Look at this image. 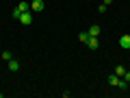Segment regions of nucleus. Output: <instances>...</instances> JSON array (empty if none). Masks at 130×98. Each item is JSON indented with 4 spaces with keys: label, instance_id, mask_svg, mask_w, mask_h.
I'll use <instances>...</instances> for the list:
<instances>
[{
    "label": "nucleus",
    "instance_id": "6",
    "mask_svg": "<svg viewBox=\"0 0 130 98\" xmlns=\"http://www.w3.org/2000/svg\"><path fill=\"white\" fill-rule=\"evenodd\" d=\"M119 76H117V74H111V76H108V85H113V87H117V85H119Z\"/></svg>",
    "mask_w": 130,
    "mask_h": 98
},
{
    "label": "nucleus",
    "instance_id": "7",
    "mask_svg": "<svg viewBox=\"0 0 130 98\" xmlns=\"http://www.w3.org/2000/svg\"><path fill=\"white\" fill-rule=\"evenodd\" d=\"M7 63H9V70H11V72H18V70H20V63H18V61H15V59L7 61Z\"/></svg>",
    "mask_w": 130,
    "mask_h": 98
},
{
    "label": "nucleus",
    "instance_id": "8",
    "mask_svg": "<svg viewBox=\"0 0 130 98\" xmlns=\"http://www.w3.org/2000/svg\"><path fill=\"white\" fill-rule=\"evenodd\" d=\"M89 37H91V35H89V31H80V35H78V39H80L83 44H87Z\"/></svg>",
    "mask_w": 130,
    "mask_h": 98
},
{
    "label": "nucleus",
    "instance_id": "14",
    "mask_svg": "<svg viewBox=\"0 0 130 98\" xmlns=\"http://www.w3.org/2000/svg\"><path fill=\"white\" fill-rule=\"evenodd\" d=\"M98 11H100V13H104V11H106V5H104V2H102V5H98Z\"/></svg>",
    "mask_w": 130,
    "mask_h": 98
},
{
    "label": "nucleus",
    "instance_id": "4",
    "mask_svg": "<svg viewBox=\"0 0 130 98\" xmlns=\"http://www.w3.org/2000/svg\"><path fill=\"white\" fill-rule=\"evenodd\" d=\"M87 46L91 48V50H98V46H100V42H98V37H89V42H87Z\"/></svg>",
    "mask_w": 130,
    "mask_h": 98
},
{
    "label": "nucleus",
    "instance_id": "1",
    "mask_svg": "<svg viewBox=\"0 0 130 98\" xmlns=\"http://www.w3.org/2000/svg\"><path fill=\"white\" fill-rule=\"evenodd\" d=\"M43 7H46V2H43V0H32V2H30V11H35V13L43 11Z\"/></svg>",
    "mask_w": 130,
    "mask_h": 98
},
{
    "label": "nucleus",
    "instance_id": "13",
    "mask_svg": "<svg viewBox=\"0 0 130 98\" xmlns=\"http://www.w3.org/2000/svg\"><path fill=\"white\" fill-rule=\"evenodd\" d=\"M20 15H22V11H20V9H13V20H20Z\"/></svg>",
    "mask_w": 130,
    "mask_h": 98
},
{
    "label": "nucleus",
    "instance_id": "5",
    "mask_svg": "<svg viewBox=\"0 0 130 98\" xmlns=\"http://www.w3.org/2000/svg\"><path fill=\"white\" fill-rule=\"evenodd\" d=\"M89 35H91V37H100V26H98V24L89 26Z\"/></svg>",
    "mask_w": 130,
    "mask_h": 98
},
{
    "label": "nucleus",
    "instance_id": "11",
    "mask_svg": "<svg viewBox=\"0 0 130 98\" xmlns=\"http://www.w3.org/2000/svg\"><path fill=\"white\" fill-rule=\"evenodd\" d=\"M2 59H5V61H11V59H13V55H11L9 50H5V52H2Z\"/></svg>",
    "mask_w": 130,
    "mask_h": 98
},
{
    "label": "nucleus",
    "instance_id": "2",
    "mask_svg": "<svg viewBox=\"0 0 130 98\" xmlns=\"http://www.w3.org/2000/svg\"><path fill=\"white\" fill-rule=\"evenodd\" d=\"M20 22H22L24 26H28V24L32 22V15H30V9H28V11H24V13L20 15Z\"/></svg>",
    "mask_w": 130,
    "mask_h": 98
},
{
    "label": "nucleus",
    "instance_id": "10",
    "mask_svg": "<svg viewBox=\"0 0 130 98\" xmlns=\"http://www.w3.org/2000/svg\"><path fill=\"white\" fill-rule=\"evenodd\" d=\"M124 72H126L124 65H117V68H115V74H117V76H124Z\"/></svg>",
    "mask_w": 130,
    "mask_h": 98
},
{
    "label": "nucleus",
    "instance_id": "16",
    "mask_svg": "<svg viewBox=\"0 0 130 98\" xmlns=\"http://www.w3.org/2000/svg\"><path fill=\"white\" fill-rule=\"evenodd\" d=\"M102 2H104V5H111V2H113V0H102Z\"/></svg>",
    "mask_w": 130,
    "mask_h": 98
},
{
    "label": "nucleus",
    "instance_id": "17",
    "mask_svg": "<svg viewBox=\"0 0 130 98\" xmlns=\"http://www.w3.org/2000/svg\"><path fill=\"white\" fill-rule=\"evenodd\" d=\"M128 87H130V83H128Z\"/></svg>",
    "mask_w": 130,
    "mask_h": 98
},
{
    "label": "nucleus",
    "instance_id": "12",
    "mask_svg": "<svg viewBox=\"0 0 130 98\" xmlns=\"http://www.w3.org/2000/svg\"><path fill=\"white\" fill-rule=\"evenodd\" d=\"M117 89H128V83L121 79V81H119V85H117Z\"/></svg>",
    "mask_w": 130,
    "mask_h": 98
},
{
    "label": "nucleus",
    "instance_id": "15",
    "mask_svg": "<svg viewBox=\"0 0 130 98\" xmlns=\"http://www.w3.org/2000/svg\"><path fill=\"white\" fill-rule=\"evenodd\" d=\"M124 81H126V83H130V72H128V70L124 72Z\"/></svg>",
    "mask_w": 130,
    "mask_h": 98
},
{
    "label": "nucleus",
    "instance_id": "3",
    "mask_svg": "<svg viewBox=\"0 0 130 98\" xmlns=\"http://www.w3.org/2000/svg\"><path fill=\"white\" fill-rule=\"evenodd\" d=\"M119 46L124 48V50H130V35H128V33L119 37Z\"/></svg>",
    "mask_w": 130,
    "mask_h": 98
},
{
    "label": "nucleus",
    "instance_id": "9",
    "mask_svg": "<svg viewBox=\"0 0 130 98\" xmlns=\"http://www.w3.org/2000/svg\"><path fill=\"white\" fill-rule=\"evenodd\" d=\"M15 9H20V11L24 13V11H28V9H30V5H28V2H20V5L15 7Z\"/></svg>",
    "mask_w": 130,
    "mask_h": 98
}]
</instances>
